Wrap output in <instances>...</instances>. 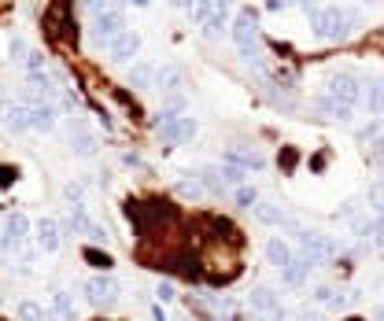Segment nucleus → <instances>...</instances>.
<instances>
[{
	"label": "nucleus",
	"instance_id": "obj_27",
	"mask_svg": "<svg viewBox=\"0 0 384 321\" xmlns=\"http://www.w3.org/2000/svg\"><path fill=\"white\" fill-rule=\"evenodd\" d=\"M366 96V107H370V115H384V82H377L370 92H362Z\"/></svg>",
	"mask_w": 384,
	"mask_h": 321
},
{
	"label": "nucleus",
	"instance_id": "obj_40",
	"mask_svg": "<svg viewBox=\"0 0 384 321\" xmlns=\"http://www.w3.org/2000/svg\"><path fill=\"white\" fill-rule=\"evenodd\" d=\"M85 8L96 15V11H107V8H115V0H85Z\"/></svg>",
	"mask_w": 384,
	"mask_h": 321
},
{
	"label": "nucleus",
	"instance_id": "obj_32",
	"mask_svg": "<svg viewBox=\"0 0 384 321\" xmlns=\"http://www.w3.org/2000/svg\"><path fill=\"white\" fill-rule=\"evenodd\" d=\"M233 196H236L240 207H255V203H259V188H255V185H236Z\"/></svg>",
	"mask_w": 384,
	"mask_h": 321
},
{
	"label": "nucleus",
	"instance_id": "obj_30",
	"mask_svg": "<svg viewBox=\"0 0 384 321\" xmlns=\"http://www.w3.org/2000/svg\"><path fill=\"white\" fill-rule=\"evenodd\" d=\"M366 203H370L373 214H384V181H373L370 192H366Z\"/></svg>",
	"mask_w": 384,
	"mask_h": 321
},
{
	"label": "nucleus",
	"instance_id": "obj_42",
	"mask_svg": "<svg viewBox=\"0 0 384 321\" xmlns=\"http://www.w3.org/2000/svg\"><path fill=\"white\" fill-rule=\"evenodd\" d=\"M299 321H322V314H299Z\"/></svg>",
	"mask_w": 384,
	"mask_h": 321
},
{
	"label": "nucleus",
	"instance_id": "obj_41",
	"mask_svg": "<svg viewBox=\"0 0 384 321\" xmlns=\"http://www.w3.org/2000/svg\"><path fill=\"white\" fill-rule=\"evenodd\" d=\"M152 321H167V310H163V303H155V307H152Z\"/></svg>",
	"mask_w": 384,
	"mask_h": 321
},
{
	"label": "nucleus",
	"instance_id": "obj_29",
	"mask_svg": "<svg viewBox=\"0 0 384 321\" xmlns=\"http://www.w3.org/2000/svg\"><path fill=\"white\" fill-rule=\"evenodd\" d=\"M203 192H207V188H203V181H200V178H181V181H178V196H188V200H200Z\"/></svg>",
	"mask_w": 384,
	"mask_h": 321
},
{
	"label": "nucleus",
	"instance_id": "obj_21",
	"mask_svg": "<svg viewBox=\"0 0 384 321\" xmlns=\"http://www.w3.org/2000/svg\"><path fill=\"white\" fill-rule=\"evenodd\" d=\"M251 211H255V222H259V226H270V229H274V226H281V222H284V211H281V203L259 200V203L251 207Z\"/></svg>",
	"mask_w": 384,
	"mask_h": 321
},
{
	"label": "nucleus",
	"instance_id": "obj_8",
	"mask_svg": "<svg viewBox=\"0 0 384 321\" xmlns=\"http://www.w3.org/2000/svg\"><path fill=\"white\" fill-rule=\"evenodd\" d=\"M222 163L244 166V170L251 174V170H263V166L270 163V159H266V152L251 148V144H229V148H226V155H222Z\"/></svg>",
	"mask_w": 384,
	"mask_h": 321
},
{
	"label": "nucleus",
	"instance_id": "obj_26",
	"mask_svg": "<svg viewBox=\"0 0 384 321\" xmlns=\"http://www.w3.org/2000/svg\"><path fill=\"white\" fill-rule=\"evenodd\" d=\"M19 321H48V310L34 299H23L19 303Z\"/></svg>",
	"mask_w": 384,
	"mask_h": 321
},
{
	"label": "nucleus",
	"instance_id": "obj_20",
	"mask_svg": "<svg viewBox=\"0 0 384 321\" xmlns=\"http://www.w3.org/2000/svg\"><path fill=\"white\" fill-rule=\"evenodd\" d=\"M314 107L322 111L325 119H332V122H351V119H355V107H344V104H336V100H329L325 92H322V96H318V100H314Z\"/></svg>",
	"mask_w": 384,
	"mask_h": 321
},
{
	"label": "nucleus",
	"instance_id": "obj_43",
	"mask_svg": "<svg viewBox=\"0 0 384 321\" xmlns=\"http://www.w3.org/2000/svg\"><path fill=\"white\" fill-rule=\"evenodd\" d=\"M174 8H192V0H170Z\"/></svg>",
	"mask_w": 384,
	"mask_h": 321
},
{
	"label": "nucleus",
	"instance_id": "obj_13",
	"mask_svg": "<svg viewBox=\"0 0 384 321\" xmlns=\"http://www.w3.org/2000/svg\"><path fill=\"white\" fill-rule=\"evenodd\" d=\"M26 104H44V100H56V85L52 78H48V71H34L26 74Z\"/></svg>",
	"mask_w": 384,
	"mask_h": 321
},
{
	"label": "nucleus",
	"instance_id": "obj_28",
	"mask_svg": "<svg viewBox=\"0 0 384 321\" xmlns=\"http://www.w3.org/2000/svg\"><path fill=\"white\" fill-rule=\"evenodd\" d=\"M222 178H226L229 188H236V185H248V170L244 166H233V163H222Z\"/></svg>",
	"mask_w": 384,
	"mask_h": 321
},
{
	"label": "nucleus",
	"instance_id": "obj_1",
	"mask_svg": "<svg viewBox=\"0 0 384 321\" xmlns=\"http://www.w3.org/2000/svg\"><path fill=\"white\" fill-rule=\"evenodd\" d=\"M311 26H314V37H318V41H344L351 30L359 26V15L347 11V8L325 4V8H314Z\"/></svg>",
	"mask_w": 384,
	"mask_h": 321
},
{
	"label": "nucleus",
	"instance_id": "obj_5",
	"mask_svg": "<svg viewBox=\"0 0 384 321\" xmlns=\"http://www.w3.org/2000/svg\"><path fill=\"white\" fill-rule=\"evenodd\" d=\"M299 244H303V255H307L314 266L329 262L332 255H336V244H332L325 233H318V229H299Z\"/></svg>",
	"mask_w": 384,
	"mask_h": 321
},
{
	"label": "nucleus",
	"instance_id": "obj_34",
	"mask_svg": "<svg viewBox=\"0 0 384 321\" xmlns=\"http://www.w3.org/2000/svg\"><path fill=\"white\" fill-rule=\"evenodd\" d=\"M174 296H178V284L159 277V281H155V299H159V303H174Z\"/></svg>",
	"mask_w": 384,
	"mask_h": 321
},
{
	"label": "nucleus",
	"instance_id": "obj_7",
	"mask_svg": "<svg viewBox=\"0 0 384 321\" xmlns=\"http://www.w3.org/2000/svg\"><path fill=\"white\" fill-rule=\"evenodd\" d=\"M85 299L92 303V307H111V303L119 299V281L111 274H92L85 281Z\"/></svg>",
	"mask_w": 384,
	"mask_h": 321
},
{
	"label": "nucleus",
	"instance_id": "obj_31",
	"mask_svg": "<svg viewBox=\"0 0 384 321\" xmlns=\"http://www.w3.org/2000/svg\"><path fill=\"white\" fill-rule=\"evenodd\" d=\"M384 137V126H380V119H373L370 126H362V130H359V140L366 144V148H370V144H377Z\"/></svg>",
	"mask_w": 384,
	"mask_h": 321
},
{
	"label": "nucleus",
	"instance_id": "obj_12",
	"mask_svg": "<svg viewBox=\"0 0 384 321\" xmlns=\"http://www.w3.org/2000/svg\"><path fill=\"white\" fill-rule=\"evenodd\" d=\"M71 152L74 155H96V133H89V126H85V119H71Z\"/></svg>",
	"mask_w": 384,
	"mask_h": 321
},
{
	"label": "nucleus",
	"instance_id": "obj_16",
	"mask_svg": "<svg viewBox=\"0 0 384 321\" xmlns=\"http://www.w3.org/2000/svg\"><path fill=\"white\" fill-rule=\"evenodd\" d=\"M34 236H37V248H41L44 255H56L59 244H63V229H59V222H56V218H41Z\"/></svg>",
	"mask_w": 384,
	"mask_h": 321
},
{
	"label": "nucleus",
	"instance_id": "obj_4",
	"mask_svg": "<svg viewBox=\"0 0 384 321\" xmlns=\"http://www.w3.org/2000/svg\"><path fill=\"white\" fill-rule=\"evenodd\" d=\"M325 96H329V100H336V104H344V107H355L362 100V82H359L355 74L340 71V74H332L329 82H325Z\"/></svg>",
	"mask_w": 384,
	"mask_h": 321
},
{
	"label": "nucleus",
	"instance_id": "obj_3",
	"mask_svg": "<svg viewBox=\"0 0 384 321\" xmlns=\"http://www.w3.org/2000/svg\"><path fill=\"white\" fill-rule=\"evenodd\" d=\"M130 30V19H126V11L115 4V8H107V11H96L92 15V23H89V34H92V41L96 44H111L119 34H126Z\"/></svg>",
	"mask_w": 384,
	"mask_h": 321
},
{
	"label": "nucleus",
	"instance_id": "obj_15",
	"mask_svg": "<svg viewBox=\"0 0 384 321\" xmlns=\"http://www.w3.org/2000/svg\"><path fill=\"white\" fill-rule=\"evenodd\" d=\"M263 255H266V262H270V266L284 269L288 262L296 259V248H292V240H284V236H270V240H266V248H263Z\"/></svg>",
	"mask_w": 384,
	"mask_h": 321
},
{
	"label": "nucleus",
	"instance_id": "obj_38",
	"mask_svg": "<svg viewBox=\"0 0 384 321\" xmlns=\"http://www.w3.org/2000/svg\"><path fill=\"white\" fill-rule=\"evenodd\" d=\"M23 63H26V74H34V71H44V56H41V52H30Z\"/></svg>",
	"mask_w": 384,
	"mask_h": 321
},
{
	"label": "nucleus",
	"instance_id": "obj_23",
	"mask_svg": "<svg viewBox=\"0 0 384 321\" xmlns=\"http://www.w3.org/2000/svg\"><path fill=\"white\" fill-rule=\"evenodd\" d=\"M181 82H185V78H181V71H178V67H163V71L155 74V89L163 92V96L181 92Z\"/></svg>",
	"mask_w": 384,
	"mask_h": 321
},
{
	"label": "nucleus",
	"instance_id": "obj_44",
	"mask_svg": "<svg viewBox=\"0 0 384 321\" xmlns=\"http://www.w3.org/2000/svg\"><path fill=\"white\" fill-rule=\"evenodd\" d=\"M130 4H137V8H148V4H152V0H130Z\"/></svg>",
	"mask_w": 384,
	"mask_h": 321
},
{
	"label": "nucleus",
	"instance_id": "obj_22",
	"mask_svg": "<svg viewBox=\"0 0 384 321\" xmlns=\"http://www.w3.org/2000/svg\"><path fill=\"white\" fill-rule=\"evenodd\" d=\"M4 236L11 240L15 248H19L23 240L30 236V218H26L23 211H15V214H8V222H4Z\"/></svg>",
	"mask_w": 384,
	"mask_h": 321
},
{
	"label": "nucleus",
	"instance_id": "obj_25",
	"mask_svg": "<svg viewBox=\"0 0 384 321\" xmlns=\"http://www.w3.org/2000/svg\"><path fill=\"white\" fill-rule=\"evenodd\" d=\"M215 15V4L211 0H192V8H188V19H192V26H203L207 19Z\"/></svg>",
	"mask_w": 384,
	"mask_h": 321
},
{
	"label": "nucleus",
	"instance_id": "obj_24",
	"mask_svg": "<svg viewBox=\"0 0 384 321\" xmlns=\"http://www.w3.org/2000/svg\"><path fill=\"white\" fill-rule=\"evenodd\" d=\"M200 181H203V188H207V192H218V196L229 188V185H226V178H222V166H203V170H200Z\"/></svg>",
	"mask_w": 384,
	"mask_h": 321
},
{
	"label": "nucleus",
	"instance_id": "obj_18",
	"mask_svg": "<svg viewBox=\"0 0 384 321\" xmlns=\"http://www.w3.org/2000/svg\"><path fill=\"white\" fill-rule=\"evenodd\" d=\"M155 74H159V67H155V63L140 59V63H133V67H130V74H126V82H130L137 92H144V89H155Z\"/></svg>",
	"mask_w": 384,
	"mask_h": 321
},
{
	"label": "nucleus",
	"instance_id": "obj_19",
	"mask_svg": "<svg viewBox=\"0 0 384 321\" xmlns=\"http://www.w3.org/2000/svg\"><path fill=\"white\" fill-rule=\"evenodd\" d=\"M311 269H314V262L307 259V255H296V259L281 269V281H284L288 288H299V284H307V274H311Z\"/></svg>",
	"mask_w": 384,
	"mask_h": 321
},
{
	"label": "nucleus",
	"instance_id": "obj_37",
	"mask_svg": "<svg viewBox=\"0 0 384 321\" xmlns=\"http://www.w3.org/2000/svg\"><path fill=\"white\" fill-rule=\"evenodd\" d=\"M85 259H89V266H96V269H107V266H111V255H107V251H104V255H100V251H85Z\"/></svg>",
	"mask_w": 384,
	"mask_h": 321
},
{
	"label": "nucleus",
	"instance_id": "obj_2",
	"mask_svg": "<svg viewBox=\"0 0 384 321\" xmlns=\"http://www.w3.org/2000/svg\"><path fill=\"white\" fill-rule=\"evenodd\" d=\"M196 130L200 126H196L192 115H174V111H167V107L155 115V133L163 137L167 144H185V140L196 137Z\"/></svg>",
	"mask_w": 384,
	"mask_h": 321
},
{
	"label": "nucleus",
	"instance_id": "obj_11",
	"mask_svg": "<svg viewBox=\"0 0 384 321\" xmlns=\"http://www.w3.org/2000/svg\"><path fill=\"white\" fill-rule=\"evenodd\" d=\"M137 48H140V34L137 30H126V34H119L115 41L107 44V59L111 63H130L137 56Z\"/></svg>",
	"mask_w": 384,
	"mask_h": 321
},
{
	"label": "nucleus",
	"instance_id": "obj_17",
	"mask_svg": "<svg viewBox=\"0 0 384 321\" xmlns=\"http://www.w3.org/2000/svg\"><path fill=\"white\" fill-rule=\"evenodd\" d=\"M48 321H78L67 288H52V296H48Z\"/></svg>",
	"mask_w": 384,
	"mask_h": 321
},
{
	"label": "nucleus",
	"instance_id": "obj_9",
	"mask_svg": "<svg viewBox=\"0 0 384 321\" xmlns=\"http://www.w3.org/2000/svg\"><path fill=\"white\" fill-rule=\"evenodd\" d=\"M0 126H4V130H15V133L30 130V104L4 96V100H0Z\"/></svg>",
	"mask_w": 384,
	"mask_h": 321
},
{
	"label": "nucleus",
	"instance_id": "obj_6",
	"mask_svg": "<svg viewBox=\"0 0 384 321\" xmlns=\"http://www.w3.org/2000/svg\"><path fill=\"white\" fill-rule=\"evenodd\" d=\"M248 307H251L255 314L270 317V321H284L281 296L274 292V288H266V284H259V288H251V292H248Z\"/></svg>",
	"mask_w": 384,
	"mask_h": 321
},
{
	"label": "nucleus",
	"instance_id": "obj_10",
	"mask_svg": "<svg viewBox=\"0 0 384 321\" xmlns=\"http://www.w3.org/2000/svg\"><path fill=\"white\" fill-rule=\"evenodd\" d=\"M229 37L236 41V48H248V44H259V23H255V15L244 8L236 11V19L229 26Z\"/></svg>",
	"mask_w": 384,
	"mask_h": 321
},
{
	"label": "nucleus",
	"instance_id": "obj_33",
	"mask_svg": "<svg viewBox=\"0 0 384 321\" xmlns=\"http://www.w3.org/2000/svg\"><path fill=\"white\" fill-rule=\"evenodd\" d=\"M203 34L207 37H222V34H226V11H215L211 19L203 23Z\"/></svg>",
	"mask_w": 384,
	"mask_h": 321
},
{
	"label": "nucleus",
	"instance_id": "obj_39",
	"mask_svg": "<svg viewBox=\"0 0 384 321\" xmlns=\"http://www.w3.org/2000/svg\"><path fill=\"white\" fill-rule=\"evenodd\" d=\"M11 56H15V59H26V56H30V48H26L23 37H15V41H11Z\"/></svg>",
	"mask_w": 384,
	"mask_h": 321
},
{
	"label": "nucleus",
	"instance_id": "obj_36",
	"mask_svg": "<svg viewBox=\"0 0 384 321\" xmlns=\"http://www.w3.org/2000/svg\"><path fill=\"white\" fill-rule=\"evenodd\" d=\"M85 236L92 240V244H107V229L100 226V222H89V229H85Z\"/></svg>",
	"mask_w": 384,
	"mask_h": 321
},
{
	"label": "nucleus",
	"instance_id": "obj_14",
	"mask_svg": "<svg viewBox=\"0 0 384 321\" xmlns=\"http://www.w3.org/2000/svg\"><path fill=\"white\" fill-rule=\"evenodd\" d=\"M56 122H59V107L56 100H44V104H30V130H56Z\"/></svg>",
	"mask_w": 384,
	"mask_h": 321
},
{
	"label": "nucleus",
	"instance_id": "obj_35",
	"mask_svg": "<svg viewBox=\"0 0 384 321\" xmlns=\"http://www.w3.org/2000/svg\"><path fill=\"white\" fill-rule=\"evenodd\" d=\"M63 200H67V207H71V203H82V185H78V181H67V185H63Z\"/></svg>",
	"mask_w": 384,
	"mask_h": 321
}]
</instances>
